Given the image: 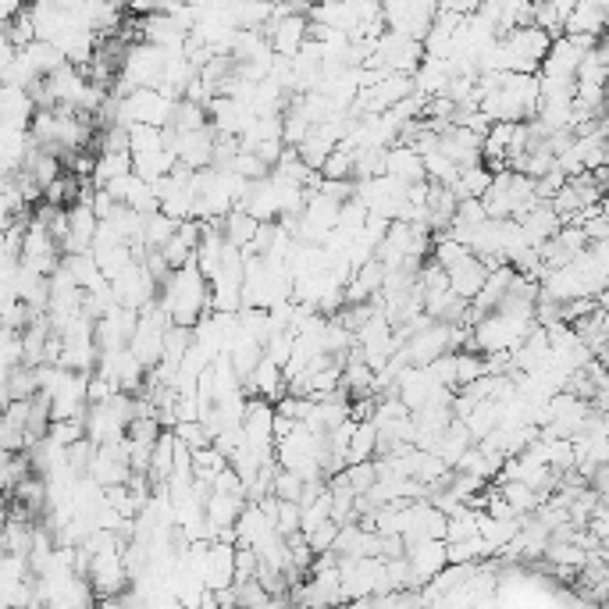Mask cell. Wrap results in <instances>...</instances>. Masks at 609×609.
Returning <instances> with one entry per match:
<instances>
[{"label": "cell", "instance_id": "obj_1", "mask_svg": "<svg viewBox=\"0 0 609 609\" xmlns=\"http://www.w3.org/2000/svg\"><path fill=\"white\" fill-rule=\"evenodd\" d=\"M157 300L164 303V310L171 314L175 325L193 328L196 321L211 310V278L203 275L196 260H189V264L171 271V278L161 285V296H157Z\"/></svg>", "mask_w": 609, "mask_h": 609}, {"label": "cell", "instance_id": "obj_2", "mask_svg": "<svg viewBox=\"0 0 609 609\" xmlns=\"http://www.w3.org/2000/svg\"><path fill=\"white\" fill-rule=\"evenodd\" d=\"M538 72H506L503 86L481 97V111L492 122H531L538 114Z\"/></svg>", "mask_w": 609, "mask_h": 609}, {"label": "cell", "instance_id": "obj_3", "mask_svg": "<svg viewBox=\"0 0 609 609\" xmlns=\"http://www.w3.org/2000/svg\"><path fill=\"white\" fill-rule=\"evenodd\" d=\"M168 68V47H157V43L143 40V43H132L122 57V72H118V90L114 93H132V90H143V86H157Z\"/></svg>", "mask_w": 609, "mask_h": 609}, {"label": "cell", "instance_id": "obj_4", "mask_svg": "<svg viewBox=\"0 0 609 609\" xmlns=\"http://www.w3.org/2000/svg\"><path fill=\"white\" fill-rule=\"evenodd\" d=\"M175 111H179V100L161 93L157 86H143V90H132L122 97L114 125H161V129H168L175 122Z\"/></svg>", "mask_w": 609, "mask_h": 609}, {"label": "cell", "instance_id": "obj_5", "mask_svg": "<svg viewBox=\"0 0 609 609\" xmlns=\"http://www.w3.org/2000/svg\"><path fill=\"white\" fill-rule=\"evenodd\" d=\"M424 54H428V50H424V40H414V36L389 29V33L378 40V47H374V54H371V61H367V65L382 68V72L414 75L417 68H421Z\"/></svg>", "mask_w": 609, "mask_h": 609}, {"label": "cell", "instance_id": "obj_6", "mask_svg": "<svg viewBox=\"0 0 609 609\" xmlns=\"http://www.w3.org/2000/svg\"><path fill=\"white\" fill-rule=\"evenodd\" d=\"M403 350L406 357H410V364L428 367L435 357L453 350V325H449V321H431V325L417 328V332L403 342Z\"/></svg>", "mask_w": 609, "mask_h": 609}, {"label": "cell", "instance_id": "obj_7", "mask_svg": "<svg viewBox=\"0 0 609 609\" xmlns=\"http://www.w3.org/2000/svg\"><path fill=\"white\" fill-rule=\"evenodd\" d=\"M100 232V214L93 211V203H72L68 207V232L61 239L65 253H90Z\"/></svg>", "mask_w": 609, "mask_h": 609}, {"label": "cell", "instance_id": "obj_8", "mask_svg": "<svg viewBox=\"0 0 609 609\" xmlns=\"http://www.w3.org/2000/svg\"><path fill=\"white\" fill-rule=\"evenodd\" d=\"M214 143H218V129L207 125V129H196V132H179L171 150L179 154L182 164L200 171V168H211L214 164Z\"/></svg>", "mask_w": 609, "mask_h": 609}, {"label": "cell", "instance_id": "obj_9", "mask_svg": "<svg viewBox=\"0 0 609 609\" xmlns=\"http://www.w3.org/2000/svg\"><path fill=\"white\" fill-rule=\"evenodd\" d=\"M0 118H4V129H22V132L33 129V118H36V97H33V90L4 82V97H0Z\"/></svg>", "mask_w": 609, "mask_h": 609}, {"label": "cell", "instance_id": "obj_10", "mask_svg": "<svg viewBox=\"0 0 609 609\" xmlns=\"http://www.w3.org/2000/svg\"><path fill=\"white\" fill-rule=\"evenodd\" d=\"M446 271H449V285H453L456 293L467 296V300H474V296L481 293V285H485V278L492 268H488L485 260H481L474 250H467L456 264H449Z\"/></svg>", "mask_w": 609, "mask_h": 609}, {"label": "cell", "instance_id": "obj_11", "mask_svg": "<svg viewBox=\"0 0 609 609\" xmlns=\"http://www.w3.org/2000/svg\"><path fill=\"white\" fill-rule=\"evenodd\" d=\"M406 556H410V563H414L417 577H421L424 585V581H431L449 563V542L446 538H417V542H410Z\"/></svg>", "mask_w": 609, "mask_h": 609}, {"label": "cell", "instance_id": "obj_12", "mask_svg": "<svg viewBox=\"0 0 609 609\" xmlns=\"http://www.w3.org/2000/svg\"><path fill=\"white\" fill-rule=\"evenodd\" d=\"M385 171H389V175H396L399 182H406V186H414V182L428 179V164H424V154L414 147V143H396V147H389Z\"/></svg>", "mask_w": 609, "mask_h": 609}, {"label": "cell", "instance_id": "obj_13", "mask_svg": "<svg viewBox=\"0 0 609 609\" xmlns=\"http://www.w3.org/2000/svg\"><path fill=\"white\" fill-rule=\"evenodd\" d=\"M609 25V11L602 8V0H577V8L567 15L563 22V33H577V36H606Z\"/></svg>", "mask_w": 609, "mask_h": 609}, {"label": "cell", "instance_id": "obj_14", "mask_svg": "<svg viewBox=\"0 0 609 609\" xmlns=\"http://www.w3.org/2000/svg\"><path fill=\"white\" fill-rule=\"evenodd\" d=\"M453 61L449 57H431L424 54L421 68L414 72V82H417V93L421 97H439V93H446V86L453 82Z\"/></svg>", "mask_w": 609, "mask_h": 609}, {"label": "cell", "instance_id": "obj_15", "mask_svg": "<svg viewBox=\"0 0 609 609\" xmlns=\"http://www.w3.org/2000/svg\"><path fill=\"white\" fill-rule=\"evenodd\" d=\"M517 221L528 228V236H531V243H535V246H542L545 239H553L556 232L567 225V221H563V214L556 211L549 200H538L535 207H531V211L524 214V218H517Z\"/></svg>", "mask_w": 609, "mask_h": 609}, {"label": "cell", "instance_id": "obj_16", "mask_svg": "<svg viewBox=\"0 0 609 609\" xmlns=\"http://www.w3.org/2000/svg\"><path fill=\"white\" fill-rule=\"evenodd\" d=\"M236 585V542H211V560H207V588Z\"/></svg>", "mask_w": 609, "mask_h": 609}, {"label": "cell", "instance_id": "obj_17", "mask_svg": "<svg viewBox=\"0 0 609 609\" xmlns=\"http://www.w3.org/2000/svg\"><path fill=\"white\" fill-rule=\"evenodd\" d=\"M203 239V225H196V218H186L179 225V232L171 236V243L164 246V257H168L171 268H182L189 260H196V246Z\"/></svg>", "mask_w": 609, "mask_h": 609}, {"label": "cell", "instance_id": "obj_18", "mask_svg": "<svg viewBox=\"0 0 609 609\" xmlns=\"http://www.w3.org/2000/svg\"><path fill=\"white\" fill-rule=\"evenodd\" d=\"M175 449H179V435H175V428H164L154 446V456H150V481L154 485H168L171 471H175Z\"/></svg>", "mask_w": 609, "mask_h": 609}, {"label": "cell", "instance_id": "obj_19", "mask_svg": "<svg viewBox=\"0 0 609 609\" xmlns=\"http://www.w3.org/2000/svg\"><path fill=\"white\" fill-rule=\"evenodd\" d=\"M40 392V374L33 364H18L4 371V403L11 399H33Z\"/></svg>", "mask_w": 609, "mask_h": 609}, {"label": "cell", "instance_id": "obj_20", "mask_svg": "<svg viewBox=\"0 0 609 609\" xmlns=\"http://www.w3.org/2000/svg\"><path fill=\"white\" fill-rule=\"evenodd\" d=\"M257 232H260V218H253L246 207H232L228 211V218H225V239L228 243H236V246H250L253 239H257Z\"/></svg>", "mask_w": 609, "mask_h": 609}, {"label": "cell", "instance_id": "obj_21", "mask_svg": "<svg viewBox=\"0 0 609 609\" xmlns=\"http://www.w3.org/2000/svg\"><path fill=\"white\" fill-rule=\"evenodd\" d=\"M271 15H275V4H271V0H236L232 22H236V29H260V33H264V25L271 22Z\"/></svg>", "mask_w": 609, "mask_h": 609}, {"label": "cell", "instance_id": "obj_22", "mask_svg": "<svg viewBox=\"0 0 609 609\" xmlns=\"http://www.w3.org/2000/svg\"><path fill=\"white\" fill-rule=\"evenodd\" d=\"M179 225H182L179 218H171V214L164 211L147 214V221H143V243H147L150 250H164V246L171 243V236L179 232Z\"/></svg>", "mask_w": 609, "mask_h": 609}, {"label": "cell", "instance_id": "obj_23", "mask_svg": "<svg viewBox=\"0 0 609 609\" xmlns=\"http://www.w3.org/2000/svg\"><path fill=\"white\" fill-rule=\"evenodd\" d=\"M125 171H136V157H132V150L100 154L97 157V171H93V182H97V186H107V182L118 179V175H125Z\"/></svg>", "mask_w": 609, "mask_h": 609}, {"label": "cell", "instance_id": "obj_24", "mask_svg": "<svg viewBox=\"0 0 609 609\" xmlns=\"http://www.w3.org/2000/svg\"><path fill=\"white\" fill-rule=\"evenodd\" d=\"M492 179H496V171L488 168L485 161L481 164H471V168H463V175H460V182L453 186V193L460 196H485L488 193V186H492Z\"/></svg>", "mask_w": 609, "mask_h": 609}, {"label": "cell", "instance_id": "obj_25", "mask_svg": "<svg viewBox=\"0 0 609 609\" xmlns=\"http://www.w3.org/2000/svg\"><path fill=\"white\" fill-rule=\"evenodd\" d=\"M211 125V107L207 104H196V100L182 97L179 100V111H175V122L171 129L175 132H196V129H207Z\"/></svg>", "mask_w": 609, "mask_h": 609}, {"label": "cell", "instance_id": "obj_26", "mask_svg": "<svg viewBox=\"0 0 609 609\" xmlns=\"http://www.w3.org/2000/svg\"><path fill=\"white\" fill-rule=\"evenodd\" d=\"M378 453V424L374 421H360L357 431H353L350 453H346V463H360V460H374Z\"/></svg>", "mask_w": 609, "mask_h": 609}, {"label": "cell", "instance_id": "obj_27", "mask_svg": "<svg viewBox=\"0 0 609 609\" xmlns=\"http://www.w3.org/2000/svg\"><path fill=\"white\" fill-rule=\"evenodd\" d=\"M164 129L161 125H129V150L132 154H154L164 150Z\"/></svg>", "mask_w": 609, "mask_h": 609}, {"label": "cell", "instance_id": "obj_28", "mask_svg": "<svg viewBox=\"0 0 609 609\" xmlns=\"http://www.w3.org/2000/svg\"><path fill=\"white\" fill-rule=\"evenodd\" d=\"M485 556H496V549L481 535L463 538V542H449V563H481Z\"/></svg>", "mask_w": 609, "mask_h": 609}, {"label": "cell", "instance_id": "obj_29", "mask_svg": "<svg viewBox=\"0 0 609 609\" xmlns=\"http://www.w3.org/2000/svg\"><path fill=\"white\" fill-rule=\"evenodd\" d=\"M228 453H221L218 446H207V449H196L193 453V467H196V478H218L221 471L228 467Z\"/></svg>", "mask_w": 609, "mask_h": 609}, {"label": "cell", "instance_id": "obj_30", "mask_svg": "<svg viewBox=\"0 0 609 609\" xmlns=\"http://www.w3.org/2000/svg\"><path fill=\"white\" fill-rule=\"evenodd\" d=\"M346 478H350L353 492L357 496H367L374 488V481L382 478V471H378V460H360V463H346Z\"/></svg>", "mask_w": 609, "mask_h": 609}, {"label": "cell", "instance_id": "obj_31", "mask_svg": "<svg viewBox=\"0 0 609 609\" xmlns=\"http://www.w3.org/2000/svg\"><path fill=\"white\" fill-rule=\"evenodd\" d=\"M232 171H239L243 179L257 182V179H268L271 175V164L257 154V150H239L236 161H232Z\"/></svg>", "mask_w": 609, "mask_h": 609}, {"label": "cell", "instance_id": "obj_32", "mask_svg": "<svg viewBox=\"0 0 609 609\" xmlns=\"http://www.w3.org/2000/svg\"><path fill=\"white\" fill-rule=\"evenodd\" d=\"M175 435H179L182 442H186L189 449H207V446H214V435L207 431V424L203 421H179L175 424Z\"/></svg>", "mask_w": 609, "mask_h": 609}, {"label": "cell", "instance_id": "obj_33", "mask_svg": "<svg viewBox=\"0 0 609 609\" xmlns=\"http://www.w3.org/2000/svg\"><path fill=\"white\" fill-rule=\"evenodd\" d=\"M275 524L285 538L296 535V531H303V503H296V499H282V503H278Z\"/></svg>", "mask_w": 609, "mask_h": 609}, {"label": "cell", "instance_id": "obj_34", "mask_svg": "<svg viewBox=\"0 0 609 609\" xmlns=\"http://www.w3.org/2000/svg\"><path fill=\"white\" fill-rule=\"evenodd\" d=\"M339 528H342L339 520H332V517L321 520V524H317V528L307 535L310 549H314L317 556H321V553H332V549H335V538H339Z\"/></svg>", "mask_w": 609, "mask_h": 609}, {"label": "cell", "instance_id": "obj_35", "mask_svg": "<svg viewBox=\"0 0 609 609\" xmlns=\"http://www.w3.org/2000/svg\"><path fill=\"white\" fill-rule=\"evenodd\" d=\"M303 488H307V481H303L296 471H289V467H282V463H278L275 496H278V499H296V503H300V499H303Z\"/></svg>", "mask_w": 609, "mask_h": 609}, {"label": "cell", "instance_id": "obj_36", "mask_svg": "<svg viewBox=\"0 0 609 609\" xmlns=\"http://www.w3.org/2000/svg\"><path fill=\"white\" fill-rule=\"evenodd\" d=\"M236 595H239V606H271L275 595L264 588V581L250 577V581H236Z\"/></svg>", "mask_w": 609, "mask_h": 609}, {"label": "cell", "instance_id": "obj_37", "mask_svg": "<svg viewBox=\"0 0 609 609\" xmlns=\"http://www.w3.org/2000/svg\"><path fill=\"white\" fill-rule=\"evenodd\" d=\"M428 371L435 374V382L449 385V389H460V382H456V353H442V357H435L428 364Z\"/></svg>", "mask_w": 609, "mask_h": 609}, {"label": "cell", "instance_id": "obj_38", "mask_svg": "<svg viewBox=\"0 0 609 609\" xmlns=\"http://www.w3.org/2000/svg\"><path fill=\"white\" fill-rule=\"evenodd\" d=\"M535 22L542 25V29H549L553 36L563 33V15L556 11L553 0H535Z\"/></svg>", "mask_w": 609, "mask_h": 609}, {"label": "cell", "instance_id": "obj_39", "mask_svg": "<svg viewBox=\"0 0 609 609\" xmlns=\"http://www.w3.org/2000/svg\"><path fill=\"white\" fill-rule=\"evenodd\" d=\"M22 11H25V0H0V18H4V22L18 18Z\"/></svg>", "mask_w": 609, "mask_h": 609}, {"label": "cell", "instance_id": "obj_40", "mask_svg": "<svg viewBox=\"0 0 609 609\" xmlns=\"http://www.w3.org/2000/svg\"><path fill=\"white\" fill-rule=\"evenodd\" d=\"M599 203H602V214H606V218H609V193H606V196H602V200H599Z\"/></svg>", "mask_w": 609, "mask_h": 609}, {"label": "cell", "instance_id": "obj_41", "mask_svg": "<svg viewBox=\"0 0 609 609\" xmlns=\"http://www.w3.org/2000/svg\"><path fill=\"white\" fill-rule=\"evenodd\" d=\"M606 129H609V114H606Z\"/></svg>", "mask_w": 609, "mask_h": 609}]
</instances>
